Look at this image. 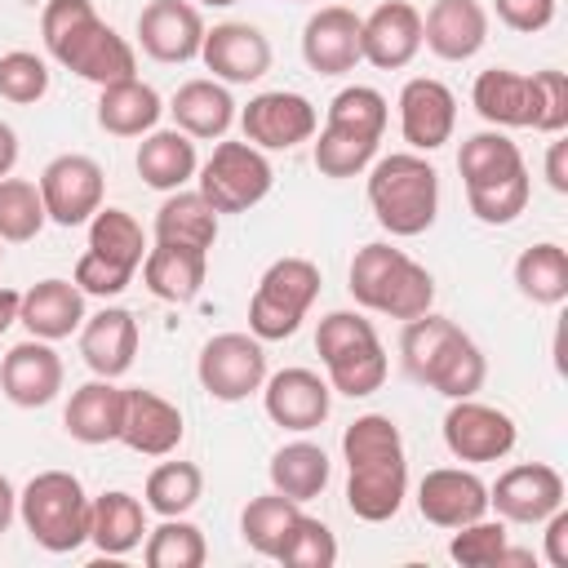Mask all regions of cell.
<instances>
[{
  "instance_id": "obj_25",
  "label": "cell",
  "mask_w": 568,
  "mask_h": 568,
  "mask_svg": "<svg viewBox=\"0 0 568 568\" xmlns=\"http://www.w3.org/2000/svg\"><path fill=\"white\" fill-rule=\"evenodd\" d=\"M18 324L31 333V337H44V342H62L71 333H80L84 324V293L75 280H40L22 293V306H18Z\"/></svg>"
},
{
  "instance_id": "obj_4",
  "label": "cell",
  "mask_w": 568,
  "mask_h": 568,
  "mask_svg": "<svg viewBox=\"0 0 568 568\" xmlns=\"http://www.w3.org/2000/svg\"><path fill=\"white\" fill-rule=\"evenodd\" d=\"M18 519L49 555H71L89 541V493L71 470H40L18 493Z\"/></svg>"
},
{
  "instance_id": "obj_61",
  "label": "cell",
  "mask_w": 568,
  "mask_h": 568,
  "mask_svg": "<svg viewBox=\"0 0 568 568\" xmlns=\"http://www.w3.org/2000/svg\"><path fill=\"white\" fill-rule=\"evenodd\" d=\"M0 244H4V240H0ZM0 262H4V248H0Z\"/></svg>"
},
{
  "instance_id": "obj_27",
  "label": "cell",
  "mask_w": 568,
  "mask_h": 568,
  "mask_svg": "<svg viewBox=\"0 0 568 568\" xmlns=\"http://www.w3.org/2000/svg\"><path fill=\"white\" fill-rule=\"evenodd\" d=\"M169 115H173V129H182L186 138H226V129L235 124L240 111L222 80L200 75V80H186L173 89Z\"/></svg>"
},
{
  "instance_id": "obj_18",
  "label": "cell",
  "mask_w": 568,
  "mask_h": 568,
  "mask_svg": "<svg viewBox=\"0 0 568 568\" xmlns=\"http://www.w3.org/2000/svg\"><path fill=\"white\" fill-rule=\"evenodd\" d=\"M0 390L18 408H44V404H53L58 390H62V359H58L53 342L27 337V342L9 346L4 359H0Z\"/></svg>"
},
{
  "instance_id": "obj_43",
  "label": "cell",
  "mask_w": 568,
  "mask_h": 568,
  "mask_svg": "<svg viewBox=\"0 0 568 568\" xmlns=\"http://www.w3.org/2000/svg\"><path fill=\"white\" fill-rule=\"evenodd\" d=\"M457 324L444 320V315H417V320H404V333H399V359H404V373L413 382H426L435 359L457 342Z\"/></svg>"
},
{
  "instance_id": "obj_57",
  "label": "cell",
  "mask_w": 568,
  "mask_h": 568,
  "mask_svg": "<svg viewBox=\"0 0 568 568\" xmlns=\"http://www.w3.org/2000/svg\"><path fill=\"white\" fill-rule=\"evenodd\" d=\"M13 164H18V133H13V124L0 120V178H9Z\"/></svg>"
},
{
  "instance_id": "obj_17",
  "label": "cell",
  "mask_w": 568,
  "mask_h": 568,
  "mask_svg": "<svg viewBox=\"0 0 568 568\" xmlns=\"http://www.w3.org/2000/svg\"><path fill=\"white\" fill-rule=\"evenodd\" d=\"M359 53L377 71H399L422 53V13L408 0H382L359 18Z\"/></svg>"
},
{
  "instance_id": "obj_48",
  "label": "cell",
  "mask_w": 568,
  "mask_h": 568,
  "mask_svg": "<svg viewBox=\"0 0 568 568\" xmlns=\"http://www.w3.org/2000/svg\"><path fill=\"white\" fill-rule=\"evenodd\" d=\"M506 546H510V537H506V519H488V515H479V519L453 528L448 559L462 564V568H497Z\"/></svg>"
},
{
  "instance_id": "obj_24",
  "label": "cell",
  "mask_w": 568,
  "mask_h": 568,
  "mask_svg": "<svg viewBox=\"0 0 568 568\" xmlns=\"http://www.w3.org/2000/svg\"><path fill=\"white\" fill-rule=\"evenodd\" d=\"M209 275V248H191V244H169L155 240L142 257V284L151 297L169 302V306H186L200 297Z\"/></svg>"
},
{
  "instance_id": "obj_19",
  "label": "cell",
  "mask_w": 568,
  "mask_h": 568,
  "mask_svg": "<svg viewBox=\"0 0 568 568\" xmlns=\"http://www.w3.org/2000/svg\"><path fill=\"white\" fill-rule=\"evenodd\" d=\"M302 62L315 75L355 71V62H364V53H359V13L346 9V4L315 9L302 27Z\"/></svg>"
},
{
  "instance_id": "obj_21",
  "label": "cell",
  "mask_w": 568,
  "mask_h": 568,
  "mask_svg": "<svg viewBox=\"0 0 568 568\" xmlns=\"http://www.w3.org/2000/svg\"><path fill=\"white\" fill-rule=\"evenodd\" d=\"M138 355V320L129 306H102L80 324V359L93 377H124Z\"/></svg>"
},
{
  "instance_id": "obj_13",
  "label": "cell",
  "mask_w": 568,
  "mask_h": 568,
  "mask_svg": "<svg viewBox=\"0 0 568 568\" xmlns=\"http://www.w3.org/2000/svg\"><path fill=\"white\" fill-rule=\"evenodd\" d=\"M457 129V93L435 75H413L399 89V133L413 151H439Z\"/></svg>"
},
{
  "instance_id": "obj_54",
  "label": "cell",
  "mask_w": 568,
  "mask_h": 568,
  "mask_svg": "<svg viewBox=\"0 0 568 568\" xmlns=\"http://www.w3.org/2000/svg\"><path fill=\"white\" fill-rule=\"evenodd\" d=\"M497 22L519 31V36H537L555 22V0H493Z\"/></svg>"
},
{
  "instance_id": "obj_5",
  "label": "cell",
  "mask_w": 568,
  "mask_h": 568,
  "mask_svg": "<svg viewBox=\"0 0 568 568\" xmlns=\"http://www.w3.org/2000/svg\"><path fill=\"white\" fill-rule=\"evenodd\" d=\"M320 297V266L311 257H275L253 297H248V333L257 342H284L302 328L306 311Z\"/></svg>"
},
{
  "instance_id": "obj_28",
  "label": "cell",
  "mask_w": 568,
  "mask_h": 568,
  "mask_svg": "<svg viewBox=\"0 0 568 568\" xmlns=\"http://www.w3.org/2000/svg\"><path fill=\"white\" fill-rule=\"evenodd\" d=\"M160 115H164V98L138 75L102 84L98 93V129L111 138H146L160 124Z\"/></svg>"
},
{
  "instance_id": "obj_10",
  "label": "cell",
  "mask_w": 568,
  "mask_h": 568,
  "mask_svg": "<svg viewBox=\"0 0 568 568\" xmlns=\"http://www.w3.org/2000/svg\"><path fill=\"white\" fill-rule=\"evenodd\" d=\"M444 448L466 462V466H479V462H501L519 430H515V417L493 408V404H479L475 395L470 399H453V408L444 413Z\"/></svg>"
},
{
  "instance_id": "obj_35",
  "label": "cell",
  "mask_w": 568,
  "mask_h": 568,
  "mask_svg": "<svg viewBox=\"0 0 568 568\" xmlns=\"http://www.w3.org/2000/svg\"><path fill=\"white\" fill-rule=\"evenodd\" d=\"M524 169V155L519 146L501 133V129H484V133H470L457 151V173H462V186L475 191V186H493L510 173Z\"/></svg>"
},
{
  "instance_id": "obj_39",
  "label": "cell",
  "mask_w": 568,
  "mask_h": 568,
  "mask_svg": "<svg viewBox=\"0 0 568 568\" xmlns=\"http://www.w3.org/2000/svg\"><path fill=\"white\" fill-rule=\"evenodd\" d=\"M146 568H204L209 546L200 524H191L186 515H169L155 528H146V546H142Z\"/></svg>"
},
{
  "instance_id": "obj_8",
  "label": "cell",
  "mask_w": 568,
  "mask_h": 568,
  "mask_svg": "<svg viewBox=\"0 0 568 568\" xmlns=\"http://www.w3.org/2000/svg\"><path fill=\"white\" fill-rule=\"evenodd\" d=\"M36 186H40L49 222H58V226H89V217L102 209L106 173H102V164L93 155L67 151V155H53L40 169Z\"/></svg>"
},
{
  "instance_id": "obj_12",
  "label": "cell",
  "mask_w": 568,
  "mask_h": 568,
  "mask_svg": "<svg viewBox=\"0 0 568 568\" xmlns=\"http://www.w3.org/2000/svg\"><path fill=\"white\" fill-rule=\"evenodd\" d=\"M488 506L506 524H541L550 510L564 506V475L546 462H519L488 484Z\"/></svg>"
},
{
  "instance_id": "obj_6",
  "label": "cell",
  "mask_w": 568,
  "mask_h": 568,
  "mask_svg": "<svg viewBox=\"0 0 568 568\" xmlns=\"http://www.w3.org/2000/svg\"><path fill=\"white\" fill-rule=\"evenodd\" d=\"M200 178V195L217 209V213H248L253 204H262L275 186V169L266 160V151H257L253 142H217L213 155L195 169Z\"/></svg>"
},
{
  "instance_id": "obj_34",
  "label": "cell",
  "mask_w": 568,
  "mask_h": 568,
  "mask_svg": "<svg viewBox=\"0 0 568 568\" xmlns=\"http://www.w3.org/2000/svg\"><path fill=\"white\" fill-rule=\"evenodd\" d=\"M320 364H324L328 386L337 395H346V399H364V395L382 390V382L390 373V359H386L382 337H364V342H355V346H346V351H337V355H328Z\"/></svg>"
},
{
  "instance_id": "obj_1",
  "label": "cell",
  "mask_w": 568,
  "mask_h": 568,
  "mask_svg": "<svg viewBox=\"0 0 568 568\" xmlns=\"http://www.w3.org/2000/svg\"><path fill=\"white\" fill-rule=\"evenodd\" d=\"M40 36L58 67L75 71L98 89L138 75V49L98 18L93 0H49L40 9Z\"/></svg>"
},
{
  "instance_id": "obj_9",
  "label": "cell",
  "mask_w": 568,
  "mask_h": 568,
  "mask_svg": "<svg viewBox=\"0 0 568 568\" xmlns=\"http://www.w3.org/2000/svg\"><path fill=\"white\" fill-rule=\"evenodd\" d=\"M235 120L244 129V142H253L257 151H293V146L311 142L320 129L315 102L306 93H293V89L253 93Z\"/></svg>"
},
{
  "instance_id": "obj_55",
  "label": "cell",
  "mask_w": 568,
  "mask_h": 568,
  "mask_svg": "<svg viewBox=\"0 0 568 568\" xmlns=\"http://www.w3.org/2000/svg\"><path fill=\"white\" fill-rule=\"evenodd\" d=\"M541 528H546V564L550 568H568V510L564 506L550 510L541 519Z\"/></svg>"
},
{
  "instance_id": "obj_53",
  "label": "cell",
  "mask_w": 568,
  "mask_h": 568,
  "mask_svg": "<svg viewBox=\"0 0 568 568\" xmlns=\"http://www.w3.org/2000/svg\"><path fill=\"white\" fill-rule=\"evenodd\" d=\"M364 337H377L373 320H364L359 311H328L315 328V351H320V359H328V355H337V351H346Z\"/></svg>"
},
{
  "instance_id": "obj_2",
  "label": "cell",
  "mask_w": 568,
  "mask_h": 568,
  "mask_svg": "<svg viewBox=\"0 0 568 568\" xmlns=\"http://www.w3.org/2000/svg\"><path fill=\"white\" fill-rule=\"evenodd\" d=\"M368 209L395 240H413L435 226L439 173L422 151H390L368 164Z\"/></svg>"
},
{
  "instance_id": "obj_50",
  "label": "cell",
  "mask_w": 568,
  "mask_h": 568,
  "mask_svg": "<svg viewBox=\"0 0 568 568\" xmlns=\"http://www.w3.org/2000/svg\"><path fill=\"white\" fill-rule=\"evenodd\" d=\"M49 93V62L31 49H9L0 58V98L13 106H36Z\"/></svg>"
},
{
  "instance_id": "obj_15",
  "label": "cell",
  "mask_w": 568,
  "mask_h": 568,
  "mask_svg": "<svg viewBox=\"0 0 568 568\" xmlns=\"http://www.w3.org/2000/svg\"><path fill=\"white\" fill-rule=\"evenodd\" d=\"M200 62L222 84H257L271 71V40L253 22H217L204 31Z\"/></svg>"
},
{
  "instance_id": "obj_51",
  "label": "cell",
  "mask_w": 568,
  "mask_h": 568,
  "mask_svg": "<svg viewBox=\"0 0 568 568\" xmlns=\"http://www.w3.org/2000/svg\"><path fill=\"white\" fill-rule=\"evenodd\" d=\"M532 133H564L568 129V75L546 67L532 71Z\"/></svg>"
},
{
  "instance_id": "obj_33",
  "label": "cell",
  "mask_w": 568,
  "mask_h": 568,
  "mask_svg": "<svg viewBox=\"0 0 568 568\" xmlns=\"http://www.w3.org/2000/svg\"><path fill=\"white\" fill-rule=\"evenodd\" d=\"M155 240L191 244V248H213V240H217V209L200 191H169L164 204L155 209Z\"/></svg>"
},
{
  "instance_id": "obj_36",
  "label": "cell",
  "mask_w": 568,
  "mask_h": 568,
  "mask_svg": "<svg viewBox=\"0 0 568 568\" xmlns=\"http://www.w3.org/2000/svg\"><path fill=\"white\" fill-rule=\"evenodd\" d=\"M515 288L532 306H559L568 297V253L555 240H541L515 257Z\"/></svg>"
},
{
  "instance_id": "obj_20",
  "label": "cell",
  "mask_w": 568,
  "mask_h": 568,
  "mask_svg": "<svg viewBox=\"0 0 568 568\" xmlns=\"http://www.w3.org/2000/svg\"><path fill=\"white\" fill-rule=\"evenodd\" d=\"M182 408L155 390L124 386V422H120V444L142 453V457H169L182 444Z\"/></svg>"
},
{
  "instance_id": "obj_30",
  "label": "cell",
  "mask_w": 568,
  "mask_h": 568,
  "mask_svg": "<svg viewBox=\"0 0 568 568\" xmlns=\"http://www.w3.org/2000/svg\"><path fill=\"white\" fill-rule=\"evenodd\" d=\"M142 537H146V501H138L124 488H111V493L89 497V541L102 555L120 559V555L138 550Z\"/></svg>"
},
{
  "instance_id": "obj_49",
  "label": "cell",
  "mask_w": 568,
  "mask_h": 568,
  "mask_svg": "<svg viewBox=\"0 0 568 568\" xmlns=\"http://www.w3.org/2000/svg\"><path fill=\"white\" fill-rule=\"evenodd\" d=\"M528 195H532V182H528V169H519V173H510L493 186L466 191V204L484 226H510L528 209Z\"/></svg>"
},
{
  "instance_id": "obj_31",
  "label": "cell",
  "mask_w": 568,
  "mask_h": 568,
  "mask_svg": "<svg viewBox=\"0 0 568 568\" xmlns=\"http://www.w3.org/2000/svg\"><path fill=\"white\" fill-rule=\"evenodd\" d=\"M470 106L493 129H528L532 124V75L510 67H488L470 84Z\"/></svg>"
},
{
  "instance_id": "obj_59",
  "label": "cell",
  "mask_w": 568,
  "mask_h": 568,
  "mask_svg": "<svg viewBox=\"0 0 568 568\" xmlns=\"http://www.w3.org/2000/svg\"><path fill=\"white\" fill-rule=\"evenodd\" d=\"M13 519H18V488L0 475V532H9Z\"/></svg>"
},
{
  "instance_id": "obj_47",
  "label": "cell",
  "mask_w": 568,
  "mask_h": 568,
  "mask_svg": "<svg viewBox=\"0 0 568 568\" xmlns=\"http://www.w3.org/2000/svg\"><path fill=\"white\" fill-rule=\"evenodd\" d=\"M386 120H390V106L373 84L337 89L333 102H328V115H324V124H342V129H355V133H368V138H382Z\"/></svg>"
},
{
  "instance_id": "obj_23",
  "label": "cell",
  "mask_w": 568,
  "mask_h": 568,
  "mask_svg": "<svg viewBox=\"0 0 568 568\" xmlns=\"http://www.w3.org/2000/svg\"><path fill=\"white\" fill-rule=\"evenodd\" d=\"M408 497V462L382 457V462H355L346 466V506L364 524H386L399 515Z\"/></svg>"
},
{
  "instance_id": "obj_60",
  "label": "cell",
  "mask_w": 568,
  "mask_h": 568,
  "mask_svg": "<svg viewBox=\"0 0 568 568\" xmlns=\"http://www.w3.org/2000/svg\"><path fill=\"white\" fill-rule=\"evenodd\" d=\"M200 4H213V9H226V4H240V0H200Z\"/></svg>"
},
{
  "instance_id": "obj_16",
  "label": "cell",
  "mask_w": 568,
  "mask_h": 568,
  "mask_svg": "<svg viewBox=\"0 0 568 568\" xmlns=\"http://www.w3.org/2000/svg\"><path fill=\"white\" fill-rule=\"evenodd\" d=\"M204 18L191 0H151L138 13V44L155 62H191L204 44Z\"/></svg>"
},
{
  "instance_id": "obj_56",
  "label": "cell",
  "mask_w": 568,
  "mask_h": 568,
  "mask_svg": "<svg viewBox=\"0 0 568 568\" xmlns=\"http://www.w3.org/2000/svg\"><path fill=\"white\" fill-rule=\"evenodd\" d=\"M546 182L555 195H568V142L555 133V142L546 146Z\"/></svg>"
},
{
  "instance_id": "obj_46",
  "label": "cell",
  "mask_w": 568,
  "mask_h": 568,
  "mask_svg": "<svg viewBox=\"0 0 568 568\" xmlns=\"http://www.w3.org/2000/svg\"><path fill=\"white\" fill-rule=\"evenodd\" d=\"M275 559L284 568H333L337 564V537H333V528L324 519H315V515L302 510L293 519L284 546L275 550Z\"/></svg>"
},
{
  "instance_id": "obj_7",
  "label": "cell",
  "mask_w": 568,
  "mask_h": 568,
  "mask_svg": "<svg viewBox=\"0 0 568 568\" xmlns=\"http://www.w3.org/2000/svg\"><path fill=\"white\" fill-rule=\"evenodd\" d=\"M195 377L213 399L240 404L266 382V342H257L253 333H217L200 346Z\"/></svg>"
},
{
  "instance_id": "obj_22",
  "label": "cell",
  "mask_w": 568,
  "mask_h": 568,
  "mask_svg": "<svg viewBox=\"0 0 568 568\" xmlns=\"http://www.w3.org/2000/svg\"><path fill=\"white\" fill-rule=\"evenodd\" d=\"M422 44L444 62H466L488 44V9L479 0H435L422 18Z\"/></svg>"
},
{
  "instance_id": "obj_3",
  "label": "cell",
  "mask_w": 568,
  "mask_h": 568,
  "mask_svg": "<svg viewBox=\"0 0 568 568\" xmlns=\"http://www.w3.org/2000/svg\"><path fill=\"white\" fill-rule=\"evenodd\" d=\"M346 288L364 311H377L390 320H417L435 302V275L386 240L355 248Z\"/></svg>"
},
{
  "instance_id": "obj_52",
  "label": "cell",
  "mask_w": 568,
  "mask_h": 568,
  "mask_svg": "<svg viewBox=\"0 0 568 568\" xmlns=\"http://www.w3.org/2000/svg\"><path fill=\"white\" fill-rule=\"evenodd\" d=\"M71 280L80 284V293H84V297H120V293L133 284V271H129V266L106 262V257H102V253H93V248H84V253H80V262H75V271H71Z\"/></svg>"
},
{
  "instance_id": "obj_37",
  "label": "cell",
  "mask_w": 568,
  "mask_h": 568,
  "mask_svg": "<svg viewBox=\"0 0 568 568\" xmlns=\"http://www.w3.org/2000/svg\"><path fill=\"white\" fill-rule=\"evenodd\" d=\"M89 248L102 253V257L115 262V266L138 271L142 257H146V231H142V222H138L129 209L102 204V209L89 217Z\"/></svg>"
},
{
  "instance_id": "obj_26",
  "label": "cell",
  "mask_w": 568,
  "mask_h": 568,
  "mask_svg": "<svg viewBox=\"0 0 568 568\" xmlns=\"http://www.w3.org/2000/svg\"><path fill=\"white\" fill-rule=\"evenodd\" d=\"M120 422H124V386H115V377H93L75 386L62 408V426L75 444H111L120 439Z\"/></svg>"
},
{
  "instance_id": "obj_44",
  "label": "cell",
  "mask_w": 568,
  "mask_h": 568,
  "mask_svg": "<svg viewBox=\"0 0 568 568\" xmlns=\"http://www.w3.org/2000/svg\"><path fill=\"white\" fill-rule=\"evenodd\" d=\"M49 213L40 200V186L27 178H0V240L4 244H27L44 231Z\"/></svg>"
},
{
  "instance_id": "obj_58",
  "label": "cell",
  "mask_w": 568,
  "mask_h": 568,
  "mask_svg": "<svg viewBox=\"0 0 568 568\" xmlns=\"http://www.w3.org/2000/svg\"><path fill=\"white\" fill-rule=\"evenodd\" d=\"M18 306H22V293L18 288H0V337L18 324Z\"/></svg>"
},
{
  "instance_id": "obj_41",
  "label": "cell",
  "mask_w": 568,
  "mask_h": 568,
  "mask_svg": "<svg viewBox=\"0 0 568 568\" xmlns=\"http://www.w3.org/2000/svg\"><path fill=\"white\" fill-rule=\"evenodd\" d=\"M484 377H488L484 351L475 346L470 333H457V342L435 359V368H430V377H426L422 386H430V390L444 395V399H470V395L484 386Z\"/></svg>"
},
{
  "instance_id": "obj_45",
  "label": "cell",
  "mask_w": 568,
  "mask_h": 568,
  "mask_svg": "<svg viewBox=\"0 0 568 568\" xmlns=\"http://www.w3.org/2000/svg\"><path fill=\"white\" fill-rule=\"evenodd\" d=\"M342 457L346 466L355 462H382V457H404V435L386 413H359L342 430Z\"/></svg>"
},
{
  "instance_id": "obj_40",
  "label": "cell",
  "mask_w": 568,
  "mask_h": 568,
  "mask_svg": "<svg viewBox=\"0 0 568 568\" xmlns=\"http://www.w3.org/2000/svg\"><path fill=\"white\" fill-rule=\"evenodd\" d=\"M311 142H315L311 160L324 178H355L377 160L382 138H368V133H355V129H342V124H324V129H315Z\"/></svg>"
},
{
  "instance_id": "obj_38",
  "label": "cell",
  "mask_w": 568,
  "mask_h": 568,
  "mask_svg": "<svg viewBox=\"0 0 568 568\" xmlns=\"http://www.w3.org/2000/svg\"><path fill=\"white\" fill-rule=\"evenodd\" d=\"M297 515H302V501H293V497H284V493L271 488V493L253 497L240 510V537H244L248 550L275 559V550L284 546V537H288V528H293Z\"/></svg>"
},
{
  "instance_id": "obj_29",
  "label": "cell",
  "mask_w": 568,
  "mask_h": 568,
  "mask_svg": "<svg viewBox=\"0 0 568 568\" xmlns=\"http://www.w3.org/2000/svg\"><path fill=\"white\" fill-rule=\"evenodd\" d=\"M133 169L138 178L151 186V191H182L195 169H200V155H195V138H186L182 129H151L142 142H138V155H133Z\"/></svg>"
},
{
  "instance_id": "obj_14",
  "label": "cell",
  "mask_w": 568,
  "mask_h": 568,
  "mask_svg": "<svg viewBox=\"0 0 568 568\" xmlns=\"http://www.w3.org/2000/svg\"><path fill=\"white\" fill-rule=\"evenodd\" d=\"M417 510L435 528H462L488 515V484L470 466H435L417 484Z\"/></svg>"
},
{
  "instance_id": "obj_11",
  "label": "cell",
  "mask_w": 568,
  "mask_h": 568,
  "mask_svg": "<svg viewBox=\"0 0 568 568\" xmlns=\"http://www.w3.org/2000/svg\"><path fill=\"white\" fill-rule=\"evenodd\" d=\"M262 408L275 426L306 435L328 422L333 386L315 368H280V373H266L262 382Z\"/></svg>"
},
{
  "instance_id": "obj_42",
  "label": "cell",
  "mask_w": 568,
  "mask_h": 568,
  "mask_svg": "<svg viewBox=\"0 0 568 568\" xmlns=\"http://www.w3.org/2000/svg\"><path fill=\"white\" fill-rule=\"evenodd\" d=\"M146 510H155L160 519L169 515H186L200 497H204V470L195 462H160L146 484H142Z\"/></svg>"
},
{
  "instance_id": "obj_32",
  "label": "cell",
  "mask_w": 568,
  "mask_h": 568,
  "mask_svg": "<svg viewBox=\"0 0 568 568\" xmlns=\"http://www.w3.org/2000/svg\"><path fill=\"white\" fill-rule=\"evenodd\" d=\"M266 475H271V488H275V493L293 497V501H311V497H320V493L328 488L333 462H328V453H324L320 444L293 439V444L275 448Z\"/></svg>"
}]
</instances>
